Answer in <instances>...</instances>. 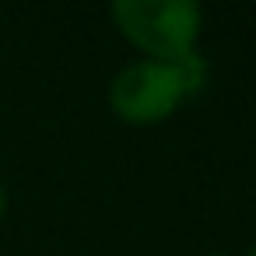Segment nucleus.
I'll return each instance as SVG.
<instances>
[{
	"label": "nucleus",
	"mask_w": 256,
	"mask_h": 256,
	"mask_svg": "<svg viewBox=\"0 0 256 256\" xmlns=\"http://www.w3.org/2000/svg\"><path fill=\"white\" fill-rule=\"evenodd\" d=\"M204 60L190 50L176 60H137L112 78L109 98L123 120L151 123L168 116L182 98L204 88Z\"/></svg>",
	"instance_id": "f257e3e1"
},
{
	"label": "nucleus",
	"mask_w": 256,
	"mask_h": 256,
	"mask_svg": "<svg viewBox=\"0 0 256 256\" xmlns=\"http://www.w3.org/2000/svg\"><path fill=\"white\" fill-rule=\"evenodd\" d=\"M120 28L154 60H176L193 50L200 32V8L193 0H116Z\"/></svg>",
	"instance_id": "f03ea898"
},
{
	"label": "nucleus",
	"mask_w": 256,
	"mask_h": 256,
	"mask_svg": "<svg viewBox=\"0 0 256 256\" xmlns=\"http://www.w3.org/2000/svg\"><path fill=\"white\" fill-rule=\"evenodd\" d=\"M0 210H4V190H0Z\"/></svg>",
	"instance_id": "7ed1b4c3"
},
{
	"label": "nucleus",
	"mask_w": 256,
	"mask_h": 256,
	"mask_svg": "<svg viewBox=\"0 0 256 256\" xmlns=\"http://www.w3.org/2000/svg\"><path fill=\"white\" fill-rule=\"evenodd\" d=\"M249 256H256V246H252V249H249Z\"/></svg>",
	"instance_id": "20e7f679"
},
{
	"label": "nucleus",
	"mask_w": 256,
	"mask_h": 256,
	"mask_svg": "<svg viewBox=\"0 0 256 256\" xmlns=\"http://www.w3.org/2000/svg\"><path fill=\"white\" fill-rule=\"evenodd\" d=\"M214 256H218V252H214Z\"/></svg>",
	"instance_id": "39448f33"
}]
</instances>
